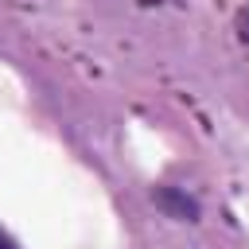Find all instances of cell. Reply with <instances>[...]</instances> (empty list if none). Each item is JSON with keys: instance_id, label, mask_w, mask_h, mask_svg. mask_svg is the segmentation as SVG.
Instances as JSON below:
<instances>
[{"instance_id": "obj_1", "label": "cell", "mask_w": 249, "mask_h": 249, "mask_svg": "<svg viewBox=\"0 0 249 249\" xmlns=\"http://www.w3.org/2000/svg\"><path fill=\"white\" fill-rule=\"evenodd\" d=\"M156 202H160L171 218H179V222H195V218H198V202L187 198V195H179V191H171V187L156 191Z\"/></svg>"}, {"instance_id": "obj_2", "label": "cell", "mask_w": 249, "mask_h": 249, "mask_svg": "<svg viewBox=\"0 0 249 249\" xmlns=\"http://www.w3.org/2000/svg\"><path fill=\"white\" fill-rule=\"evenodd\" d=\"M0 249H19V245H16V241H12V237H8L4 230H0Z\"/></svg>"}]
</instances>
